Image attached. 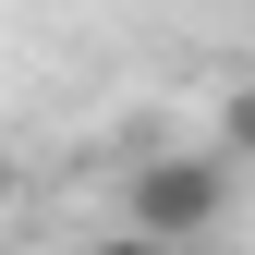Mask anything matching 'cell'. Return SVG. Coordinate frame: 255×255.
I'll list each match as a JSON object with an SVG mask.
<instances>
[{
  "label": "cell",
  "mask_w": 255,
  "mask_h": 255,
  "mask_svg": "<svg viewBox=\"0 0 255 255\" xmlns=\"http://www.w3.org/2000/svg\"><path fill=\"white\" fill-rule=\"evenodd\" d=\"M85 255H170V243H134V231H110V243H85Z\"/></svg>",
  "instance_id": "3957f363"
},
{
  "label": "cell",
  "mask_w": 255,
  "mask_h": 255,
  "mask_svg": "<svg viewBox=\"0 0 255 255\" xmlns=\"http://www.w3.org/2000/svg\"><path fill=\"white\" fill-rule=\"evenodd\" d=\"M219 134H231V158H255V73L231 85V98H219Z\"/></svg>",
  "instance_id": "7a4b0ae2"
},
{
  "label": "cell",
  "mask_w": 255,
  "mask_h": 255,
  "mask_svg": "<svg viewBox=\"0 0 255 255\" xmlns=\"http://www.w3.org/2000/svg\"><path fill=\"white\" fill-rule=\"evenodd\" d=\"M0 219H12V158H0Z\"/></svg>",
  "instance_id": "277c9868"
},
{
  "label": "cell",
  "mask_w": 255,
  "mask_h": 255,
  "mask_svg": "<svg viewBox=\"0 0 255 255\" xmlns=\"http://www.w3.org/2000/svg\"><path fill=\"white\" fill-rule=\"evenodd\" d=\"M122 207H134V243H195L219 231V158H146L134 182H122Z\"/></svg>",
  "instance_id": "6da1fadb"
}]
</instances>
